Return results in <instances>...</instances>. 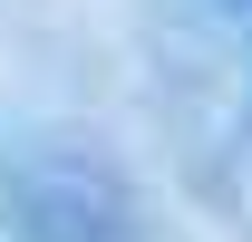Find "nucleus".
I'll return each mask as SVG.
<instances>
[{
    "mask_svg": "<svg viewBox=\"0 0 252 242\" xmlns=\"http://www.w3.org/2000/svg\"><path fill=\"white\" fill-rule=\"evenodd\" d=\"M20 213H30V223H20L30 242H136V233H126V204L107 194V184H88V175H78V194H68V204L20 194Z\"/></svg>",
    "mask_w": 252,
    "mask_h": 242,
    "instance_id": "obj_1",
    "label": "nucleus"
}]
</instances>
